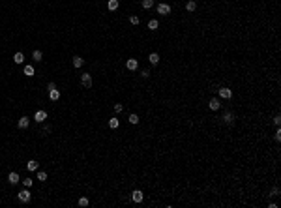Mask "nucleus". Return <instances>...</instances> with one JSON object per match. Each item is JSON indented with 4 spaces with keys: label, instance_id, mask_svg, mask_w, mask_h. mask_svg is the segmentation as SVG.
I'll return each instance as SVG.
<instances>
[{
    "label": "nucleus",
    "instance_id": "31",
    "mask_svg": "<svg viewBox=\"0 0 281 208\" xmlns=\"http://www.w3.org/2000/svg\"><path fill=\"white\" fill-rule=\"evenodd\" d=\"M274 139L276 141H281V129L277 127V131H276V135H274Z\"/></svg>",
    "mask_w": 281,
    "mask_h": 208
},
{
    "label": "nucleus",
    "instance_id": "7",
    "mask_svg": "<svg viewBox=\"0 0 281 208\" xmlns=\"http://www.w3.org/2000/svg\"><path fill=\"white\" fill-rule=\"evenodd\" d=\"M126 68L130 69V71H135V69L139 68V62H137V60H135V58H130V60H128V62H126Z\"/></svg>",
    "mask_w": 281,
    "mask_h": 208
},
{
    "label": "nucleus",
    "instance_id": "4",
    "mask_svg": "<svg viewBox=\"0 0 281 208\" xmlns=\"http://www.w3.org/2000/svg\"><path fill=\"white\" fill-rule=\"evenodd\" d=\"M219 98H223V100H231L232 98V90L231 88H219Z\"/></svg>",
    "mask_w": 281,
    "mask_h": 208
},
{
    "label": "nucleus",
    "instance_id": "10",
    "mask_svg": "<svg viewBox=\"0 0 281 208\" xmlns=\"http://www.w3.org/2000/svg\"><path fill=\"white\" fill-rule=\"evenodd\" d=\"M19 180H21V178H19L17 172H9V174H8V182H9V184H17Z\"/></svg>",
    "mask_w": 281,
    "mask_h": 208
},
{
    "label": "nucleus",
    "instance_id": "14",
    "mask_svg": "<svg viewBox=\"0 0 281 208\" xmlns=\"http://www.w3.org/2000/svg\"><path fill=\"white\" fill-rule=\"evenodd\" d=\"M118 6H120V2H118V0H109L107 8L111 9V11H114V9H118Z\"/></svg>",
    "mask_w": 281,
    "mask_h": 208
},
{
    "label": "nucleus",
    "instance_id": "20",
    "mask_svg": "<svg viewBox=\"0 0 281 208\" xmlns=\"http://www.w3.org/2000/svg\"><path fill=\"white\" fill-rule=\"evenodd\" d=\"M34 68H32V66H24V75H28V77H32V75H34Z\"/></svg>",
    "mask_w": 281,
    "mask_h": 208
},
{
    "label": "nucleus",
    "instance_id": "12",
    "mask_svg": "<svg viewBox=\"0 0 281 208\" xmlns=\"http://www.w3.org/2000/svg\"><path fill=\"white\" fill-rule=\"evenodd\" d=\"M49 98H51L53 101L60 100V90H56V88H54V90H49Z\"/></svg>",
    "mask_w": 281,
    "mask_h": 208
},
{
    "label": "nucleus",
    "instance_id": "23",
    "mask_svg": "<svg viewBox=\"0 0 281 208\" xmlns=\"http://www.w3.org/2000/svg\"><path fill=\"white\" fill-rule=\"evenodd\" d=\"M32 56H34V60H36V62H40V60L43 58V53H41V51H34V54H32Z\"/></svg>",
    "mask_w": 281,
    "mask_h": 208
},
{
    "label": "nucleus",
    "instance_id": "18",
    "mask_svg": "<svg viewBox=\"0 0 281 208\" xmlns=\"http://www.w3.org/2000/svg\"><path fill=\"white\" fill-rule=\"evenodd\" d=\"M83 64H85V60L81 58V56H73V66H75V68H81Z\"/></svg>",
    "mask_w": 281,
    "mask_h": 208
},
{
    "label": "nucleus",
    "instance_id": "17",
    "mask_svg": "<svg viewBox=\"0 0 281 208\" xmlns=\"http://www.w3.org/2000/svg\"><path fill=\"white\" fill-rule=\"evenodd\" d=\"M13 60H15V64H22V62H24V54H22V53H15Z\"/></svg>",
    "mask_w": 281,
    "mask_h": 208
},
{
    "label": "nucleus",
    "instance_id": "19",
    "mask_svg": "<svg viewBox=\"0 0 281 208\" xmlns=\"http://www.w3.org/2000/svg\"><path fill=\"white\" fill-rule=\"evenodd\" d=\"M157 26H159V23H157L156 19H150V21H148V28H150V30H156Z\"/></svg>",
    "mask_w": 281,
    "mask_h": 208
},
{
    "label": "nucleus",
    "instance_id": "5",
    "mask_svg": "<svg viewBox=\"0 0 281 208\" xmlns=\"http://www.w3.org/2000/svg\"><path fill=\"white\" fill-rule=\"evenodd\" d=\"M34 120H36L38 124L45 122V120H47V111H38V113L34 114Z\"/></svg>",
    "mask_w": 281,
    "mask_h": 208
},
{
    "label": "nucleus",
    "instance_id": "22",
    "mask_svg": "<svg viewBox=\"0 0 281 208\" xmlns=\"http://www.w3.org/2000/svg\"><path fill=\"white\" fill-rule=\"evenodd\" d=\"M141 4H143V8H144V9H150L152 6H154V0H143Z\"/></svg>",
    "mask_w": 281,
    "mask_h": 208
},
{
    "label": "nucleus",
    "instance_id": "33",
    "mask_svg": "<svg viewBox=\"0 0 281 208\" xmlns=\"http://www.w3.org/2000/svg\"><path fill=\"white\" fill-rule=\"evenodd\" d=\"M54 88H56V85H54V83H49V85H47V90H54Z\"/></svg>",
    "mask_w": 281,
    "mask_h": 208
},
{
    "label": "nucleus",
    "instance_id": "24",
    "mask_svg": "<svg viewBox=\"0 0 281 208\" xmlns=\"http://www.w3.org/2000/svg\"><path fill=\"white\" fill-rule=\"evenodd\" d=\"M88 204H90V201L86 199V197H81V199H79V206L85 208V206H88Z\"/></svg>",
    "mask_w": 281,
    "mask_h": 208
},
{
    "label": "nucleus",
    "instance_id": "6",
    "mask_svg": "<svg viewBox=\"0 0 281 208\" xmlns=\"http://www.w3.org/2000/svg\"><path fill=\"white\" fill-rule=\"evenodd\" d=\"M131 199H133V203H141V201L144 199V195H143V191L141 190H135L133 193H131Z\"/></svg>",
    "mask_w": 281,
    "mask_h": 208
},
{
    "label": "nucleus",
    "instance_id": "9",
    "mask_svg": "<svg viewBox=\"0 0 281 208\" xmlns=\"http://www.w3.org/2000/svg\"><path fill=\"white\" fill-rule=\"evenodd\" d=\"M38 167H40V163H38L36 159H30V161L26 163V169H28V171H38Z\"/></svg>",
    "mask_w": 281,
    "mask_h": 208
},
{
    "label": "nucleus",
    "instance_id": "1",
    "mask_svg": "<svg viewBox=\"0 0 281 208\" xmlns=\"http://www.w3.org/2000/svg\"><path fill=\"white\" fill-rule=\"evenodd\" d=\"M81 83H83L85 88H90V86H92V75H90V73H83V75H81Z\"/></svg>",
    "mask_w": 281,
    "mask_h": 208
},
{
    "label": "nucleus",
    "instance_id": "26",
    "mask_svg": "<svg viewBox=\"0 0 281 208\" xmlns=\"http://www.w3.org/2000/svg\"><path fill=\"white\" fill-rule=\"evenodd\" d=\"M38 180H41V182H45V180H47V172H43V171H40V172H38Z\"/></svg>",
    "mask_w": 281,
    "mask_h": 208
},
{
    "label": "nucleus",
    "instance_id": "34",
    "mask_svg": "<svg viewBox=\"0 0 281 208\" xmlns=\"http://www.w3.org/2000/svg\"><path fill=\"white\" fill-rule=\"evenodd\" d=\"M51 131H53V127H51V126H45L43 127V133H51Z\"/></svg>",
    "mask_w": 281,
    "mask_h": 208
},
{
    "label": "nucleus",
    "instance_id": "2",
    "mask_svg": "<svg viewBox=\"0 0 281 208\" xmlns=\"http://www.w3.org/2000/svg\"><path fill=\"white\" fill-rule=\"evenodd\" d=\"M157 13H159V15H169V13H171V6L165 4V2L157 4Z\"/></svg>",
    "mask_w": 281,
    "mask_h": 208
},
{
    "label": "nucleus",
    "instance_id": "28",
    "mask_svg": "<svg viewBox=\"0 0 281 208\" xmlns=\"http://www.w3.org/2000/svg\"><path fill=\"white\" fill-rule=\"evenodd\" d=\"M22 184H24V188H30V186L34 184V180H32V178H24V180H22Z\"/></svg>",
    "mask_w": 281,
    "mask_h": 208
},
{
    "label": "nucleus",
    "instance_id": "25",
    "mask_svg": "<svg viewBox=\"0 0 281 208\" xmlns=\"http://www.w3.org/2000/svg\"><path fill=\"white\" fill-rule=\"evenodd\" d=\"M128 120H130V124H139V116H137V114H130Z\"/></svg>",
    "mask_w": 281,
    "mask_h": 208
},
{
    "label": "nucleus",
    "instance_id": "21",
    "mask_svg": "<svg viewBox=\"0 0 281 208\" xmlns=\"http://www.w3.org/2000/svg\"><path fill=\"white\" fill-rule=\"evenodd\" d=\"M118 118H111V120H109V127H112V129H116V127H118Z\"/></svg>",
    "mask_w": 281,
    "mask_h": 208
},
{
    "label": "nucleus",
    "instance_id": "11",
    "mask_svg": "<svg viewBox=\"0 0 281 208\" xmlns=\"http://www.w3.org/2000/svg\"><path fill=\"white\" fill-rule=\"evenodd\" d=\"M208 105H210V109H212V111H218V109L221 107V105H219V100H218V98H212Z\"/></svg>",
    "mask_w": 281,
    "mask_h": 208
},
{
    "label": "nucleus",
    "instance_id": "3",
    "mask_svg": "<svg viewBox=\"0 0 281 208\" xmlns=\"http://www.w3.org/2000/svg\"><path fill=\"white\" fill-rule=\"evenodd\" d=\"M19 201H21V203H30V191L28 190H22V191H19Z\"/></svg>",
    "mask_w": 281,
    "mask_h": 208
},
{
    "label": "nucleus",
    "instance_id": "8",
    "mask_svg": "<svg viewBox=\"0 0 281 208\" xmlns=\"http://www.w3.org/2000/svg\"><path fill=\"white\" fill-rule=\"evenodd\" d=\"M28 124H30V118H28V116H21V118H19V127H21V129L28 127Z\"/></svg>",
    "mask_w": 281,
    "mask_h": 208
},
{
    "label": "nucleus",
    "instance_id": "30",
    "mask_svg": "<svg viewBox=\"0 0 281 208\" xmlns=\"http://www.w3.org/2000/svg\"><path fill=\"white\" fill-rule=\"evenodd\" d=\"M274 124H276V126H277V127H279V126H281V116H279V114H277V116H276V118H274Z\"/></svg>",
    "mask_w": 281,
    "mask_h": 208
},
{
    "label": "nucleus",
    "instance_id": "27",
    "mask_svg": "<svg viewBox=\"0 0 281 208\" xmlns=\"http://www.w3.org/2000/svg\"><path fill=\"white\" fill-rule=\"evenodd\" d=\"M130 23L137 26V24H139V17H137V15H130Z\"/></svg>",
    "mask_w": 281,
    "mask_h": 208
},
{
    "label": "nucleus",
    "instance_id": "29",
    "mask_svg": "<svg viewBox=\"0 0 281 208\" xmlns=\"http://www.w3.org/2000/svg\"><path fill=\"white\" fill-rule=\"evenodd\" d=\"M114 111H116V113H122V111H124V105L116 103V105H114Z\"/></svg>",
    "mask_w": 281,
    "mask_h": 208
},
{
    "label": "nucleus",
    "instance_id": "15",
    "mask_svg": "<svg viewBox=\"0 0 281 208\" xmlns=\"http://www.w3.org/2000/svg\"><path fill=\"white\" fill-rule=\"evenodd\" d=\"M223 122L231 126V124L234 122V114H232V113H227V114H225V116H223Z\"/></svg>",
    "mask_w": 281,
    "mask_h": 208
},
{
    "label": "nucleus",
    "instance_id": "13",
    "mask_svg": "<svg viewBox=\"0 0 281 208\" xmlns=\"http://www.w3.org/2000/svg\"><path fill=\"white\" fill-rule=\"evenodd\" d=\"M148 60H150V64H152V66H156V64L159 62V54H157V53H152L150 56H148Z\"/></svg>",
    "mask_w": 281,
    "mask_h": 208
},
{
    "label": "nucleus",
    "instance_id": "32",
    "mask_svg": "<svg viewBox=\"0 0 281 208\" xmlns=\"http://www.w3.org/2000/svg\"><path fill=\"white\" fill-rule=\"evenodd\" d=\"M141 75H143L144 79H148V77H150V71H148V69H143V71H141Z\"/></svg>",
    "mask_w": 281,
    "mask_h": 208
},
{
    "label": "nucleus",
    "instance_id": "16",
    "mask_svg": "<svg viewBox=\"0 0 281 208\" xmlns=\"http://www.w3.org/2000/svg\"><path fill=\"white\" fill-rule=\"evenodd\" d=\"M186 9H187V11H195V9H197V2H195V0H189V2L186 4Z\"/></svg>",
    "mask_w": 281,
    "mask_h": 208
}]
</instances>
